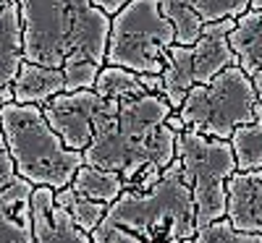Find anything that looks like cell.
<instances>
[{
  "instance_id": "12",
  "label": "cell",
  "mask_w": 262,
  "mask_h": 243,
  "mask_svg": "<svg viewBox=\"0 0 262 243\" xmlns=\"http://www.w3.org/2000/svg\"><path fill=\"white\" fill-rule=\"evenodd\" d=\"M34 183L18 178L0 193V243H34L32 193Z\"/></svg>"
},
{
  "instance_id": "15",
  "label": "cell",
  "mask_w": 262,
  "mask_h": 243,
  "mask_svg": "<svg viewBox=\"0 0 262 243\" xmlns=\"http://www.w3.org/2000/svg\"><path fill=\"white\" fill-rule=\"evenodd\" d=\"M228 42L238 58V68L252 81H262V11L249 8L238 16Z\"/></svg>"
},
{
  "instance_id": "9",
  "label": "cell",
  "mask_w": 262,
  "mask_h": 243,
  "mask_svg": "<svg viewBox=\"0 0 262 243\" xmlns=\"http://www.w3.org/2000/svg\"><path fill=\"white\" fill-rule=\"evenodd\" d=\"M236 27V18H223L205 24L202 37L191 45V74L194 84H207L221 71L238 65V58L228 42V34Z\"/></svg>"
},
{
  "instance_id": "22",
  "label": "cell",
  "mask_w": 262,
  "mask_h": 243,
  "mask_svg": "<svg viewBox=\"0 0 262 243\" xmlns=\"http://www.w3.org/2000/svg\"><path fill=\"white\" fill-rule=\"evenodd\" d=\"M102 65L90 60L86 55H71L63 63V76H66V92H79V89H95L97 76Z\"/></svg>"
},
{
  "instance_id": "17",
  "label": "cell",
  "mask_w": 262,
  "mask_h": 243,
  "mask_svg": "<svg viewBox=\"0 0 262 243\" xmlns=\"http://www.w3.org/2000/svg\"><path fill=\"white\" fill-rule=\"evenodd\" d=\"M71 186L79 193L95 199V202H105V204H113L126 191V181H123L121 173L107 170V167H95V165H86V162L74 175Z\"/></svg>"
},
{
  "instance_id": "14",
  "label": "cell",
  "mask_w": 262,
  "mask_h": 243,
  "mask_svg": "<svg viewBox=\"0 0 262 243\" xmlns=\"http://www.w3.org/2000/svg\"><path fill=\"white\" fill-rule=\"evenodd\" d=\"M60 92H66L63 68H50V65H39L29 60L21 63L18 76L13 79V102L42 107Z\"/></svg>"
},
{
  "instance_id": "7",
  "label": "cell",
  "mask_w": 262,
  "mask_h": 243,
  "mask_svg": "<svg viewBox=\"0 0 262 243\" xmlns=\"http://www.w3.org/2000/svg\"><path fill=\"white\" fill-rule=\"evenodd\" d=\"M176 157L181 160V175L191 188L196 207V230L226 217L228 178L238 170L236 154L228 139H212L196 131H184L176 139Z\"/></svg>"
},
{
  "instance_id": "1",
  "label": "cell",
  "mask_w": 262,
  "mask_h": 243,
  "mask_svg": "<svg viewBox=\"0 0 262 243\" xmlns=\"http://www.w3.org/2000/svg\"><path fill=\"white\" fill-rule=\"evenodd\" d=\"M170 113L176 110L165 94L155 92L126 102L105 100L84 162L121 173L126 188H152L176 160L179 134L168 128Z\"/></svg>"
},
{
  "instance_id": "31",
  "label": "cell",
  "mask_w": 262,
  "mask_h": 243,
  "mask_svg": "<svg viewBox=\"0 0 262 243\" xmlns=\"http://www.w3.org/2000/svg\"><path fill=\"white\" fill-rule=\"evenodd\" d=\"M8 3H18V0H8Z\"/></svg>"
},
{
  "instance_id": "16",
  "label": "cell",
  "mask_w": 262,
  "mask_h": 243,
  "mask_svg": "<svg viewBox=\"0 0 262 243\" xmlns=\"http://www.w3.org/2000/svg\"><path fill=\"white\" fill-rule=\"evenodd\" d=\"M163 94L173 110H181L186 94L194 84L191 74V45H170L165 53V68H163Z\"/></svg>"
},
{
  "instance_id": "24",
  "label": "cell",
  "mask_w": 262,
  "mask_h": 243,
  "mask_svg": "<svg viewBox=\"0 0 262 243\" xmlns=\"http://www.w3.org/2000/svg\"><path fill=\"white\" fill-rule=\"evenodd\" d=\"M186 3L205 18V24L223 18H238L249 11L252 0H186Z\"/></svg>"
},
{
  "instance_id": "28",
  "label": "cell",
  "mask_w": 262,
  "mask_h": 243,
  "mask_svg": "<svg viewBox=\"0 0 262 243\" xmlns=\"http://www.w3.org/2000/svg\"><path fill=\"white\" fill-rule=\"evenodd\" d=\"M249 8H259V11H262V0H252Z\"/></svg>"
},
{
  "instance_id": "19",
  "label": "cell",
  "mask_w": 262,
  "mask_h": 243,
  "mask_svg": "<svg viewBox=\"0 0 262 243\" xmlns=\"http://www.w3.org/2000/svg\"><path fill=\"white\" fill-rule=\"evenodd\" d=\"M55 204L69 212L74 217V223L81 230H86V233H92L102 223L105 214H107V207H111V204H105V202H95V199L79 193L74 186L58 188L55 191Z\"/></svg>"
},
{
  "instance_id": "18",
  "label": "cell",
  "mask_w": 262,
  "mask_h": 243,
  "mask_svg": "<svg viewBox=\"0 0 262 243\" xmlns=\"http://www.w3.org/2000/svg\"><path fill=\"white\" fill-rule=\"evenodd\" d=\"M95 92L102 100L126 102V100H134V97L147 94L149 89L144 84V74L121 68V65H102V71L97 76V84H95Z\"/></svg>"
},
{
  "instance_id": "2",
  "label": "cell",
  "mask_w": 262,
  "mask_h": 243,
  "mask_svg": "<svg viewBox=\"0 0 262 243\" xmlns=\"http://www.w3.org/2000/svg\"><path fill=\"white\" fill-rule=\"evenodd\" d=\"M194 235L196 207L176 157L152 188H126L107 207L92 243H181Z\"/></svg>"
},
{
  "instance_id": "3",
  "label": "cell",
  "mask_w": 262,
  "mask_h": 243,
  "mask_svg": "<svg viewBox=\"0 0 262 243\" xmlns=\"http://www.w3.org/2000/svg\"><path fill=\"white\" fill-rule=\"evenodd\" d=\"M24 60L63 68L71 55L105 65L111 16L92 0H18Z\"/></svg>"
},
{
  "instance_id": "21",
  "label": "cell",
  "mask_w": 262,
  "mask_h": 243,
  "mask_svg": "<svg viewBox=\"0 0 262 243\" xmlns=\"http://www.w3.org/2000/svg\"><path fill=\"white\" fill-rule=\"evenodd\" d=\"M228 141L233 147L238 170H259L262 167V120L238 126Z\"/></svg>"
},
{
  "instance_id": "10",
  "label": "cell",
  "mask_w": 262,
  "mask_h": 243,
  "mask_svg": "<svg viewBox=\"0 0 262 243\" xmlns=\"http://www.w3.org/2000/svg\"><path fill=\"white\" fill-rule=\"evenodd\" d=\"M34 243H92V233L81 230L74 217L55 204V188L37 186L32 193Z\"/></svg>"
},
{
  "instance_id": "25",
  "label": "cell",
  "mask_w": 262,
  "mask_h": 243,
  "mask_svg": "<svg viewBox=\"0 0 262 243\" xmlns=\"http://www.w3.org/2000/svg\"><path fill=\"white\" fill-rule=\"evenodd\" d=\"M16 178H18V170H16V162L11 157L8 141L3 136V131H0V193H3Z\"/></svg>"
},
{
  "instance_id": "30",
  "label": "cell",
  "mask_w": 262,
  "mask_h": 243,
  "mask_svg": "<svg viewBox=\"0 0 262 243\" xmlns=\"http://www.w3.org/2000/svg\"><path fill=\"white\" fill-rule=\"evenodd\" d=\"M6 3H8V0H0V8H3V6H6Z\"/></svg>"
},
{
  "instance_id": "4",
  "label": "cell",
  "mask_w": 262,
  "mask_h": 243,
  "mask_svg": "<svg viewBox=\"0 0 262 243\" xmlns=\"http://www.w3.org/2000/svg\"><path fill=\"white\" fill-rule=\"evenodd\" d=\"M0 131L8 141L18 175L34 186L66 188L84 165V152L66 147L39 105L6 102L0 110Z\"/></svg>"
},
{
  "instance_id": "11",
  "label": "cell",
  "mask_w": 262,
  "mask_h": 243,
  "mask_svg": "<svg viewBox=\"0 0 262 243\" xmlns=\"http://www.w3.org/2000/svg\"><path fill=\"white\" fill-rule=\"evenodd\" d=\"M226 217L236 230L262 235V167L236 170L228 178Z\"/></svg>"
},
{
  "instance_id": "26",
  "label": "cell",
  "mask_w": 262,
  "mask_h": 243,
  "mask_svg": "<svg viewBox=\"0 0 262 243\" xmlns=\"http://www.w3.org/2000/svg\"><path fill=\"white\" fill-rule=\"evenodd\" d=\"M92 3L97 6V8H102L107 16H116V13H121V8H126L128 6V0H92Z\"/></svg>"
},
{
  "instance_id": "13",
  "label": "cell",
  "mask_w": 262,
  "mask_h": 243,
  "mask_svg": "<svg viewBox=\"0 0 262 243\" xmlns=\"http://www.w3.org/2000/svg\"><path fill=\"white\" fill-rule=\"evenodd\" d=\"M24 63V29L18 3L0 8V102H13V79Z\"/></svg>"
},
{
  "instance_id": "6",
  "label": "cell",
  "mask_w": 262,
  "mask_h": 243,
  "mask_svg": "<svg viewBox=\"0 0 262 243\" xmlns=\"http://www.w3.org/2000/svg\"><path fill=\"white\" fill-rule=\"evenodd\" d=\"M170 45H176V32L163 16L160 0H128V6L111 21L105 65H121L137 74H163Z\"/></svg>"
},
{
  "instance_id": "5",
  "label": "cell",
  "mask_w": 262,
  "mask_h": 243,
  "mask_svg": "<svg viewBox=\"0 0 262 243\" xmlns=\"http://www.w3.org/2000/svg\"><path fill=\"white\" fill-rule=\"evenodd\" d=\"M257 105L259 97L252 79L238 65H231L212 81L191 86L176 113L189 131L212 139H231L238 126L254 120Z\"/></svg>"
},
{
  "instance_id": "29",
  "label": "cell",
  "mask_w": 262,
  "mask_h": 243,
  "mask_svg": "<svg viewBox=\"0 0 262 243\" xmlns=\"http://www.w3.org/2000/svg\"><path fill=\"white\" fill-rule=\"evenodd\" d=\"M181 243H196V240H194V238H184Z\"/></svg>"
},
{
  "instance_id": "8",
  "label": "cell",
  "mask_w": 262,
  "mask_h": 243,
  "mask_svg": "<svg viewBox=\"0 0 262 243\" xmlns=\"http://www.w3.org/2000/svg\"><path fill=\"white\" fill-rule=\"evenodd\" d=\"M105 100L95 89H79V92H60L53 100L42 105L48 123L53 131L66 141V147L84 152L92 144L95 136V120L100 115Z\"/></svg>"
},
{
  "instance_id": "32",
  "label": "cell",
  "mask_w": 262,
  "mask_h": 243,
  "mask_svg": "<svg viewBox=\"0 0 262 243\" xmlns=\"http://www.w3.org/2000/svg\"><path fill=\"white\" fill-rule=\"evenodd\" d=\"M0 110H3V102H0Z\"/></svg>"
},
{
  "instance_id": "27",
  "label": "cell",
  "mask_w": 262,
  "mask_h": 243,
  "mask_svg": "<svg viewBox=\"0 0 262 243\" xmlns=\"http://www.w3.org/2000/svg\"><path fill=\"white\" fill-rule=\"evenodd\" d=\"M168 128H173L176 134H184V131H186V126H184V120H181L179 113H170V118H168Z\"/></svg>"
},
{
  "instance_id": "23",
  "label": "cell",
  "mask_w": 262,
  "mask_h": 243,
  "mask_svg": "<svg viewBox=\"0 0 262 243\" xmlns=\"http://www.w3.org/2000/svg\"><path fill=\"white\" fill-rule=\"evenodd\" d=\"M196 243H262V235L259 233H247V230H236L228 217L223 220H215V223L205 225L196 230L194 235Z\"/></svg>"
},
{
  "instance_id": "20",
  "label": "cell",
  "mask_w": 262,
  "mask_h": 243,
  "mask_svg": "<svg viewBox=\"0 0 262 243\" xmlns=\"http://www.w3.org/2000/svg\"><path fill=\"white\" fill-rule=\"evenodd\" d=\"M160 11L173 24L176 45H194V42L202 37L205 18L196 13L186 0H160Z\"/></svg>"
}]
</instances>
